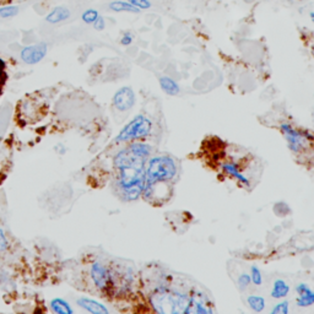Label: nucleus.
<instances>
[{
	"mask_svg": "<svg viewBox=\"0 0 314 314\" xmlns=\"http://www.w3.org/2000/svg\"><path fill=\"white\" fill-rule=\"evenodd\" d=\"M151 156V146L132 142L128 148L119 151L113 160L117 170V186L126 202H134L142 196L145 186V164Z\"/></svg>",
	"mask_w": 314,
	"mask_h": 314,
	"instance_id": "f257e3e1",
	"label": "nucleus"
},
{
	"mask_svg": "<svg viewBox=\"0 0 314 314\" xmlns=\"http://www.w3.org/2000/svg\"><path fill=\"white\" fill-rule=\"evenodd\" d=\"M177 162L173 157L160 155L148 157L145 164V186L142 196L151 198L157 184L172 180L177 174Z\"/></svg>",
	"mask_w": 314,
	"mask_h": 314,
	"instance_id": "f03ea898",
	"label": "nucleus"
},
{
	"mask_svg": "<svg viewBox=\"0 0 314 314\" xmlns=\"http://www.w3.org/2000/svg\"><path fill=\"white\" fill-rule=\"evenodd\" d=\"M190 294L168 285H160L151 294L150 303L154 310L161 314L186 313Z\"/></svg>",
	"mask_w": 314,
	"mask_h": 314,
	"instance_id": "7ed1b4c3",
	"label": "nucleus"
},
{
	"mask_svg": "<svg viewBox=\"0 0 314 314\" xmlns=\"http://www.w3.org/2000/svg\"><path fill=\"white\" fill-rule=\"evenodd\" d=\"M152 132V122L144 114H138L122 128L116 138L114 142H132L136 140L146 139Z\"/></svg>",
	"mask_w": 314,
	"mask_h": 314,
	"instance_id": "20e7f679",
	"label": "nucleus"
},
{
	"mask_svg": "<svg viewBox=\"0 0 314 314\" xmlns=\"http://www.w3.org/2000/svg\"><path fill=\"white\" fill-rule=\"evenodd\" d=\"M90 275L92 282L100 291H107L113 282V276L110 274V269L104 264H102L101 262H92L90 268Z\"/></svg>",
	"mask_w": 314,
	"mask_h": 314,
	"instance_id": "39448f33",
	"label": "nucleus"
},
{
	"mask_svg": "<svg viewBox=\"0 0 314 314\" xmlns=\"http://www.w3.org/2000/svg\"><path fill=\"white\" fill-rule=\"evenodd\" d=\"M280 129L282 132L284 136H285L286 142H288L290 150L294 154L301 152L306 146V138L303 135V132L297 130L296 128H294V126L286 123L281 124Z\"/></svg>",
	"mask_w": 314,
	"mask_h": 314,
	"instance_id": "423d86ee",
	"label": "nucleus"
},
{
	"mask_svg": "<svg viewBox=\"0 0 314 314\" xmlns=\"http://www.w3.org/2000/svg\"><path fill=\"white\" fill-rule=\"evenodd\" d=\"M48 52V46L46 43H37V44L24 47L20 52V58L27 66H34L44 59Z\"/></svg>",
	"mask_w": 314,
	"mask_h": 314,
	"instance_id": "0eeeda50",
	"label": "nucleus"
},
{
	"mask_svg": "<svg viewBox=\"0 0 314 314\" xmlns=\"http://www.w3.org/2000/svg\"><path fill=\"white\" fill-rule=\"evenodd\" d=\"M135 104V92L132 88H122L113 96V106L119 112H128Z\"/></svg>",
	"mask_w": 314,
	"mask_h": 314,
	"instance_id": "6e6552de",
	"label": "nucleus"
},
{
	"mask_svg": "<svg viewBox=\"0 0 314 314\" xmlns=\"http://www.w3.org/2000/svg\"><path fill=\"white\" fill-rule=\"evenodd\" d=\"M211 303L208 300L206 294H190V301H189L188 310H186V313H214L212 307H211Z\"/></svg>",
	"mask_w": 314,
	"mask_h": 314,
	"instance_id": "1a4fd4ad",
	"label": "nucleus"
},
{
	"mask_svg": "<svg viewBox=\"0 0 314 314\" xmlns=\"http://www.w3.org/2000/svg\"><path fill=\"white\" fill-rule=\"evenodd\" d=\"M76 303L78 307H81L82 310H85L86 312L92 313V314H108L110 310L106 307L104 304H102L101 302L96 301L94 298H88V297H78L76 300Z\"/></svg>",
	"mask_w": 314,
	"mask_h": 314,
	"instance_id": "9d476101",
	"label": "nucleus"
},
{
	"mask_svg": "<svg viewBox=\"0 0 314 314\" xmlns=\"http://www.w3.org/2000/svg\"><path fill=\"white\" fill-rule=\"evenodd\" d=\"M294 291L297 292V300L296 303L298 307H310L314 303V292L313 290L307 285V284H298L294 288Z\"/></svg>",
	"mask_w": 314,
	"mask_h": 314,
	"instance_id": "9b49d317",
	"label": "nucleus"
},
{
	"mask_svg": "<svg viewBox=\"0 0 314 314\" xmlns=\"http://www.w3.org/2000/svg\"><path fill=\"white\" fill-rule=\"evenodd\" d=\"M72 12L66 6H56L46 16V21L52 25H56V24H60L63 21H66L68 18H70Z\"/></svg>",
	"mask_w": 314,
	"mask_h": 314,
	"instance_id": "f8f14e48",
	"label": "nucleus"
},
{
	"mask_svg": "<svg viewBox=\"0 0 314 314\" xmlns=\"http://www.w3.org/2000/svg\"><path fill=\"white\" fill-rule=\"evenodd\" d=\"M290 291H291V288H290V285L285 280H282V278H276L274 284H272L270 296L275 300H282L288 296Z\"/></svg>",
	"mask_w": 314,
	"mask_h": 314,
	"instance_id": "ddd939ff",
	"label": "nucleus"
},
{
	"mask_svg": "<svg viewBox=\"0 0 314 314\" xmlns=\"http://www.w3.org/2000/svg\"><path fill=\"white\" fill-rule=\"evenodd\" d=\"M222 170H224V173H226V174H228V176H231V177L236 178V180H237L240 183L244 184L246 186H250V182H249L248 178L246 177L243 173L240 172V170H238V166L236 164H234V162H226V164H224Z\"/></svg>",
	"mask_w": 314,
	"mask_h": 314,
	"instance_id": "4468645a",
	"label": "nucleus"
},
{
	"mask_svg": "<svg viewBox=\"0 0 314 314\" xmlns=\"http://www.w3.org/2000/svg\"><path fill=\"white\" fill-rule=\"evenodd\" d=\"M50 307L53 313L56 314H72L74 310L72 308L70 303L66 300L60 298V297H56L50 302Z\"/></svg>",
	"mask_w": 314,
	"mask_h": 314,
	"instance_id": "2eb2a0df",
	"label": "nucleus"
},
{
	"mask_svg": "<svg viewBox=\"0 0 314 314\" xmlns=\"http://www.w3.org/2000/svg\"><path fill=\"white\" fill-rule=\"evenodd\" d=\"M160 86H161V88L164 90V94H170V96H177L180 92V85H178L173 78H170L168 76L160 78Z\"/></svg>",
	"mask_w": 314,
	"mask_h": 314,
	"instance_id": "dca6fc26",
	"label": "nucleus"
},
{
	"mask_svg": "<svg viewBox=\"0 0 314 314\" xmlns=\"http://www.w3.org/2000/svg\"><path fill=\"white\" fill-rule=\"evenodd\" d=\"M112 12H132L136 14L139 12L140 10L136 9L135 6H132L129 2H124V0H116V2H112L110 5H108Z\"/></svg>",
	"mask_w": 314,
	"mask_h": 314,
	"instance_id": "f3484780",
	"label": "nucleus"
},
{
	"mask_svg": "<svg viewBox=\"0 0 314 314\" xmlns=\"http://www.w3.org/2000/svg\"><path fill=\"white\" fill-rule=\"evenodd\" d=\"M247 304L253 312L260 313L265 308V298L259 294H249L247 297Z\"/></svg>",
	"mask_w": 314,
	"mask_h": 314,
	"instance_id": "a211bd4d",
	"label": "nucleus"
},
{
	"mask_svg": "<svg viewBox=\"0 0 314 314\" xmlns=\"http://www.w3.org/2000/svg\"><path fill=\"white\" fill-rule=\"evenodd\" d=\"M20 12V8L18 5H12V4H4L0 6V18H12L18 15Z\"/></svg>",
	"mask_w": 314,
	"mask_h": 314,
	"instance_id": "6ab92c4d",
	"label": "nucleus"
},
{
	"mask_svg": "<svg viewBox=\"0 0 314 314\" xmlns=\"http://www.w3.org/2000/svg\"><path fill=\"white\" fill-rule=\"evenodd\" d=\"M249 275H250L252 284H254L256 286L262 285V274L260 269H259L256 265H252L250 272H249Z\"/></svg>",
	"mask_w": 314,
	"mask_h": 314,
	"instance_id": "aec40b11",
	"label": "nucleus"
},
{
	"mask_svg": "<svg viewBox=\"0 0 314 314\" xmlns=\"http://www.w3.org/2000/svg\"><path fill=\"white\" fill-rule=\"evenodd\" d=\"M98 15L100 14H98V12H97V10L88 9L82 12V15H81V18H82V21L85 24H88V25H91V24H94V20L98 18Z\"/></svg>",
	"mask_w": 314,
	"mask_h": 314,
	"instance_id": "412c9836",
	"label": "nucleus"
},
{
	"mask_svg": "<svg viewBox=\"0 0 314 314\" xmlns=\"http://www.w3.org/2000/svg\"><path fill=\"white\" fill-rule=\"evenodd\" d=\"M252 284V280H250V275L249 274H246V272H243V274H240V276H238L237 278V285H238V288L240 290V291H244L246 288H248V286Z\"/></svg>",
	"mask_w": 314,
	"mask_h": 314,
	"instance_id": "4be33fe9",
	"label": "nucleus"
},
{
	"mask_svg": "<svg viewBox=\"0 0 314 314\" xmlns=\"http://www.w3.org/2000/svg\"><path fill=\"white\" fill-rule=\"evenodd\" d=\"M290 312V304L288 301H282L280 303H278V304L275 306V307H272V314H288Z\"/></svg>",
	"mask_w": 314,
	"mask_h": 314,
	"instance_id": "5701e85b",
	"label": "nucleus"
},
{
	"mask_svg": "<svg viewBox=\"0 0 314 314\" xmlns=\"http://www.w3.org/2000/svg\"><path fill=\"white\" fill-rule=\"evenodd\" d=\"M128 2L139 10H148L151 8L150 0H128Z\"/></svg>",
	"mask_w": 314,
	"mask_h": 314,
	"instance_id": "b1692460",
	"label": "nucleus"
},
{
	"mask_svg": "<svg viewBox=\"0 0 314 314\" xmlns=\"http://www.w3.org/2000/svg\"><path fill=\"white\" fill-rule=\"evenodd\" d=\"M8 249H9V240H8L4 230L0 227V254L4 253V252H6Z\"/></svg>",
	"mask_w": 314,
	"mask_h": 314,
	"instance_id": "393cba45",
	"label": "nucleus"
},
{
	"mask_svg": "<svg viewBox=\"0 0 314 314\" xmlns=\"http://www.w3.org/2000/svg\"><path fill=\"white\" fill-rule=\"evenodd\" d=\"M92 25H94V30H97V31H102V30H104V27H106L104 18H102L101 15H98V18H97L96 20H94V22L92 24Z\"/></svg>",
	"mask_w": 314,
	"mask_h": 314,
	"instance_id": "a878e982",
	"label": "nucleus"
},
{
	"mask_svg": "<svg viewBox=\"0 0 314 314\" xmlns=\"http://www.w3.org/2000/svg\"><path fill=\"white\" fill-rule=\"evenodd\" d=\"M132 42V36L130 34H124L123 37L120 38V44L122 46H130Z\"/></svg>",
	"mask_w": 314,
	"mask_h": 314,
	"instance_id": "bb28decb",
	"label": "nucleus"
},
{
	"mask_svg": "<svg viewBox=\"0 0 314 314\" xmlns=\"http://www.w3.org/2000/svg\"><path fill=\"white\" fill-rule=\"evenodd\" d=\"M12 0H0V5H4V4H8V2H10Z\"/></svg>",
	"mask_w": 314,
	"mask_h": 314,
	"instance_id": "cd10ccee",
	"label": "nucleus"
},
{
	"mask_svg": "<svg viewBox=\"0 0 314 314\" xmlns=\"http://www.w3.org/2000/svg\"><path fill=\"white\" fill-rule=\"evenodd\" d=\"M2 138L0 136V144H2Z\"/></svg>",
	"mask_w": 314,
	"mask_h": 314,
	"instance_id": "c85d7f7f",
	"label": "nucleus"
}]
</instances>
